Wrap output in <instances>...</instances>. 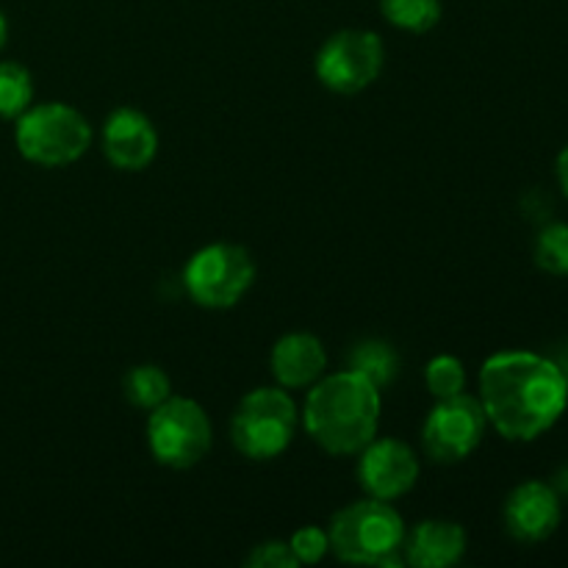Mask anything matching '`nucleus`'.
<instances>
[{
    "mask_svg": "<svg viewBox=\"0 0 568 568\" xmlns=\"http://www.w3.org/2000/svg\"><path fill=\"white\" fill-rule=\"evenodd\" d=\"M488 430V416L480 397L455 394L449 399H436L422 427V447L436 464H460L483 444Z\"/></svg>",
    "mask_w": 568,
    "mask_h": 568,
    "instance_id": "9",
    "label": "nucleus"
},
{
    "mask_svg": "<svg viewBox=\"0 0 568 568\" xmlns=\"http://www.w3.org/2000/svg\"><path fill=\"white\" fill-rule=\"evenodd\" d=\"M33 105V78L17 61H0V120H17Z\"/></svg>",
    "mask_w": 568,
    "mask_h": 568,
    "instance_id": "18",
    "label": "nucleus"
},
{
    "mask_svg": "<svg viewBox=\"0 0 568 568\" xmlns=\"http://www.w3.org/2000/svg\"><path fill=\"white\" fill-rule=\"evenodd\" d=\"M536 266L547 275H568V225L549 222L536 239Z\"/></svg>",
    "mask_w": 568,
    "mask_h": 568,
    "instance_id": "20",
    "label": "nucleus"
},
{
    "mask_svg": "<svg viewBox=\"0 0 568 568\" xmlns=\"http://www.w3.org/2000/svg\"><path fill=\"white\" fill-rule=\"evenodd\" d=\"M159 153V131L144 111L122 105L103 125V155L114 170L142 172Z\"/></svg>",
    "mask_w": 568,
    "mask_h": 568,
    "instance_id": "11",
    "label": "nucleus"
},
{
    "mask_svg": "<svg viewBox=\"0 0 568 568\" xmlns=\"http://www.w3.org/2000/svg\"><path fill=\"white\" fill-rule=\"evenodd\" d=\"M383 414L381 388L353 369L320 377L300 414L311 442L327 455H358L377 436Z\"/></svg>",
    "mask_w": 568,
    "mask_h": 568,
    "instance_id": "2",
    "label": "nucleus"
},
{
    "mask_svg": "<svg viewBox=\"0 0 568 568\" xmlns=\"http://www.w3.org/2000/svg\"><path fill=\"white\" fill-rule=\"evenodd\" d=\"M272 377L286 392L311 388L327 369V349L314 333H286L270 355Z\"/></svg>",
    "mask_w": 568,
    "mask_h": 568,
    "instance_id": "13",
    "label": "nucleus"
},
{
    "mask_svg": "<svg viewBox=\"0 0 568 568\" xmlns=\"http://www.w3.org/2000/svg\"><path fill=\"white\" fill-rule=\"evenodd\" d=\"M6 42H9V22H6L3 11H0V53H3Z\"/></svg>",
    "mask_w": 568,
    "mask_h": 568,
    "instance_id": "25",
    "label": "nucleus"
},
{
    "mask_svg": "<svg viewBox=\"0 0 568 568\" xmlns=\"http://www.w3.org/2000/svg\"><path fill=\"white\" fill-rule=\"evenodd\" d=\"M405 532L399 510L375 497L344 505L327 525L331 552L353 566H405Z\"/></svg>",
    "mask_w": 568,
    "mask_h": 568,
    "instance_id": "3",
    "label": "nucleus"
},
{
    "mask_svg": "<svg viewBox=\"0 0 568 568\" xmlns=\"http://www.w3.org/2000/svg\"><path fill=\"white\" fill-rule=\"evenodd\" d=\"M555 172H558V183H560V189H564V194L568 197V144L564 150H560L558 161H555Z\"/></svg>",
    "mask_w": 568,
    "mask_h": 568,
    "instance_id": "23",
    "label": "nucleus"
},
{
    "mask_svg": "<svg viewBox=\"0 0 568 568\" xmlns=\"http://www.w3.org/2000/svg\"><path fill=\"white\" fill-rule=\"evenodd\" d=\"M17 150L26 161L39 166L75 164L92 144V125L87 116L70 103L31 105L26 114L17 116L14 128Z\"/></svg>",
    "mask_w": 568,
    "mask_h": 568,
    "instance_id": "5",
    "label": "nucleus"
},
{
    "mask_svg": "<svg viewBox=\"0 0 568 568\" xmlns=\"http://www.w3.org/2000/svg\"><path fill=\"white\" fill-rule=\"evenodd\" d=\"M419 471V458L399 438L375 436L358 453V483L366 497L394 503L416 486Z\"/></svg>",
    "mask_w": 568,
    "mask_h": 568,
    "instance_id": "10",
    "label": "nucleus"
},
{
    "mask_svg": "<svg viewBox=\"0 0 568 568\" xmlns=\"http://www.w3.org/2000/svg\"><path fill=\"white\" fill-rule=\"evenodd\" d=\"M564 519L560 494L552 483L525 480L505 499V530L521 544L547 541Z\"/></svg>",
    "mask_w": 568,
    "mask_h": 568,
    "instance_id": "12",
    "label": "nucleus"
},
{
    "mask_svg": "<svg viewBox=\"0 0 568 568\" xmlns=\"http://www.w3.org/2000/svg\"><path fill=\"white\" fill-rule=\"evenodd\" d=\"M214 444L211 419L200 403L172 394L166 403L150 410L148 447L153 458L166 469H192Z\"/></svg>",
    "mask_w": 568,
    "mask_h": 568,
    "instance_id": "6",
    "label": "nucleus"
},
{
    "mask_svg": "<svg viewBox=\"0 0 568 568\" xmlns=\"http://www.w3.org/2000/svg\"><path fill=\"white\" fill-rule=\"evenodd\" d=\"M466 530L458 521L425 519L405 532L403 560L414 568H449L466 555Z\"/></svg>",
    "mask_w": 568,
    "mask_h": 568,
    "instance_id": "14",
    "label": "nucleus"
},
{
    "mask_svg": "<svg viewBox=\"0 0 568 568\" xmlns=\"http://www.w3.org/2000/svg\"><path fill=\"white\" fill-rule=\"evenodd\" d=\"M488 425L508 442H536L568 408V375L558 361L527 349L491 355L480 369Z\"/></svg>",
    "mask_w": 568,
    "mask_h": 568,
    "instance_id": "1",
    "label": "nucleus"
},
{
    "mask_svg": "<svg viewBox=\"0 0 568 568\" xmlns=\"http://www.w3.org/2000/svg\"><path fill=\"white\" fill-rule=\"evenodd\" d=\"M247 568H297V558H294L288 541H264L253 547V552L244 560Z\"/></svg>",
    "mask_w": 568,
    "mask_h": 568,
    "instance_id": "22",
    "label": "nucleus"
},
{
    "mask_svg": "<svg viewBox=\"0 0 568 568\" xmlns=\"http://www.w3.org/2000/svg\"><path fill=\"white\" fill-rule=\"evenodd\" d=\"M122 394L133 408L153 410L172 397V381L161 366L139 364L122 377Z\"/></svg>",
    "mask_w": 568,
    "mask_h": 568,
    "instance_id": "16",
    "label": "nucleus"
},
{
    "mask_svg": "<svg viewBox=\"0 0 568 568\" xmlns=\"http://www.w3.org/2000/svg\"><path fill=\"white\" fill-rule=\"evenodd\" d=\"M347 369L364 375L366 381L375 383L383 392V388L392 386L399 377L403 358H399V353L394 349V344L383 342V338H364V342H358L349 349Z\"/></svg>",
    "mask_w": 568,
    "mask_h": 568,
    "instance_id": "15",
    "label": "nucleus"
},
{
    "mask_svg": "<svg viewBox=\"0 0 568 568\" xmlns=\"http://www.w3.org/2000/svg\"><path fill=\"white\" fill-rule=\"evenodd\" d=\"M386 64V48L375 31L366 28H344L316 53V78L325 89L336 94H358L381 78Z\"/></svg>",
    "mask_w": 568,
    "mask_h": 568,
    "instance_id": "8",
    "label": "nucleus"
},
{
    "mask_svg": "<svg viewBox=\"0 0 568 568\" xmlns=\"http://www.w3.org/2000/svg\"><path fill=\"white\" fill-rule=\"evenodd\" d=\"M552 486H555V491L560 494V497H564V494L568 497V466H564V469H560L558 475H555Z\"/></svg>",
    "mask_w": 568,
    "mask_h": 568,
    "instance_id": "24",
    "label": "nucleus"
},
{
    "mask_svg": "<svg viewBox=\"0 0 568 568\" xmlns=\"http://www.w3.org/2000/svg\"><path fill=\"white\" fill-rule=\"evenodd\" d=\"M255 261L239 244L216 242L197 250L183 266L186 294L209 311H227L242 303L255 283Z\"/></svg>",
    "mask_w": 568,
    "mask_h": 568,
    "instance_id": "7",
    "label": "nucleus"
},
{
    "mask_svg": "<svg viewBox=\"0 0 568 568\" xmlns=\"http://www.w3.org/2000/svg\"><path fill=\"white\" fill-rule=\"evenodd\" d=\"M300 410L281 386H261L244 394L231 416V442L244 458L272 460L292 447Z\"/></svg>",
    "mask_w": 568,
    "mask_h": 568,
    "instance_id": "4",
    "label": "nucleus"
},
{
    "mask_svg": "<svg viewBox=\"0 0 568 568\" xmlns=\"http://www.w3.org/2000/svg\"><path fill=\"white\" fill-rule=\"evenodd\" d=\"M442 0H381V14L388 26L408 33H427L442 20Z\"/></svg>",
    "mask_w": 568,
    "mask_h": 568,
    "instance_id": "17",
    "label": "nucleus"
},
{
    "mask_svg": "<svg viewBox=\"0 0 568 568\" xmlns=\"http://www.w3.org/2000/svg\"><path fill=\"white\" fill-rule=\"evenodd\" d=\"M288 547H292L300 566H316L322 564V558H325L327 552H331V538H327L325 527H300V530H294V536L288 538Z\"/></svg>",
    "mask_w": 568,
    "mask_h": 568,
    "instance_id": "21",
    "label": "nucleus"
},
{
    "mask_svg": "<svg viewBox=\"0 0 568 568\" xmlns=\"http://www.w3.org/2000/svg\"><path fill=\"white\" fill-rule=\"evenodd\" d=\"M425 386L433 399H449L466 392V366L455 355H436L425 366Z\"/></svg>",
    "mask_w": 568,
    "mask_h": 568,
    "instance_id": "19",
    "label": "nucleus"
}]
</instances>
